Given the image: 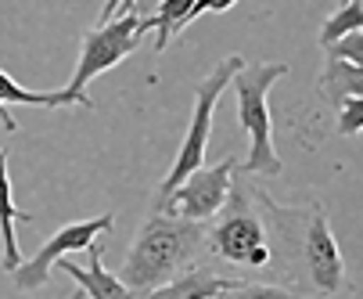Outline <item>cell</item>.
<instances>
[{"label":"cell","mask_w":363,"mask_h":299,"mask_svg":"<svg viewBox=\"0 0 363 299\" xmlns=\"http://www.w3.org/2000/svg\"><path fill=\"white\" fill-rule=\"evenodd\" d=\"M201 245H205L201 224L155 210L144 220V227L137 231V238L130 245V256L116 278L130 292H147L155 285L184 274L194 263V256L201 253Z\"/></svg>","instance_id":"6da1fadb"},{"label":"cell","mask_w":363,"mask_h":299,"mask_svg":"<svg viewBox=\"0 0 363 299\" xmlns=\"http://www.w3.org/2000/svg\"><path fill=\"white\" fill-rule=\"evenodd\" d=\"M288 76V65L284 62H263L255 69H241L234 72L230 87H234V116H238V126L252 137L248 144V159L238 166L245 173H267V177H277L284 170L277 148H274V116H270V90L277 80Z\"/></svg>","instance_id":"7a4b0ae2"},{"label":"cell","mask_w":363,"mask_h":299,"mask_svg":"<svg viewBox=\"0 0 363 299\" xmlns=\"http://www.w3.org/2000/svg\"><path fill=\"white\" fill-rule=\"evenodd\" d=\"M151 29V18L137 15V11H116L108 22H97L86 36H83V47H79V62H76V72H72V83L65 87L69 102L94 112V97L86 94V83L101 72H108L112 65H119L123 58H130L144 33Z\"/></svg>","instance_id":"3957f363"},{"label":"cell","mask_w":363,"mask_h":299,"mask_svg":"<svg viewBox=\"0 0 363 299\" xmlns=\"http://www.w3.org/2000/svg\"><path fill=\"white\" fill-rule=\"evenodd\" d=\"M241 69H245V58H241V55H227L209 76L198 83L194 109H191V123H187V134H184V141H180V152H177V159H173V170L166 173V180H162V187H159V202H162V198H166L191 170H198V166L205 163V148H209L213 112H216V105H220V94L230 87L234 72H241Z\"/></svg>","instance_id":"277c9868"},{"label":"cell","mask_w":363,"mask_h":299,"mask_svg":"<svg viewBox=\"0 0 363 299\" xmlns=\"http://www.w3.org/2000/svg\"><path fill=\"white\" fill-rule=\"evenodd\" d=\"M216 217L220 220L213 224V231H209L205 241H209L227 263H245V267H267L270 263V245H267L263 220L252 213L241 187L238 191L230 187L227 202H223V210Z\"/></svg>","instance_id":"5b68a950"},{"label":"cell","mask_w":363,"mask_h":299,"mask_svg":"<svg viewBox=\"0 0 363 299\" xmlns=\"http://www.w3.org/2000/svg\"><path fill=\"white\" fill-rule=\"evenodd\" d=\"M234 170H238V159L227 156L223 163L216 166H198L191 170L162 202H159V213H169V217H180V220H194V224H205V220H213L223 202H227V195L234 187Z\"/></svg>","instance_id":"8992f818"},{"label":"cell","mask_w":363,"mask_h":299,"mask_svg":"<svg viewBox=\"0 0 363 299\" xmlns=\"http://www.w3.org/2000/svg\"><path fill=\"white\" fill-rule=\"evenodd\" d=\"M112 227H116V217H112V213H101V217H94V220H79V224L58 227L55 234L47 238V245L40 249V253H33V260H26V263H18V267L11 271V274H15V285H18L22 292H33V288L47 285L55 260H62V256H69V253H83L94 238L108 234Z\"/></svg>","instance_id":"52a82bcc"},{"label":"cell","mask_w":363,"mask_h":299,"mask_svg":"<svg viewBox=\"0 0 363 299\" xmlns=\"http://www.w3.org/2000/svg\"><path fill=\"white\" fill-rule=\"evenodd\" d=\"M302 256H306V271H309V281H313L317 292L331 295L345 285L342 249H338L331 220L320 206H313V213H309V224H306V234H302Z\"/></svg>","instance_id":"ba28073f"},{"label":"cell","mask_w":363,"mask_h":299,"mask_svg":"<svg viewBox=\"0 0 363 299\" xmlns=\"http://www.w3.org/2000/svg\"><path fill=\"white\" fill-rule=\"evenodd\" d=\"M83 253L90 256V267H76V263H69L65 256L55 260V267H58L62 274H69L72 281H79V292H83V295H90V299H133V295H137V292H130L116 274L105 271V263H101V256H105V245H101L97 238L83 249Z\"/></svg>","instance_id":"9c48e42d"},{"label":"cell","mask_w":363,"mask_h":299,"mask_svg":"<svg viewBox=\"0 0 363 299\" xmlns=\"http://www.w3.org/2000/svg\"><path fill=\"white\" fill-rule=\"evenodd\" d=\"M230 285V278H216L209 271H184L147 292H137L133 299H213Z\"/></svg>","instance_id":"30bf717a"},{"label":"cell","mask_w":363,"mask_h":299,"mask_svg":"<svg viewBox=\"0 0 363 299\" xmlns=\"http://www.w3.org/2000/svg\"><path fill=\"white\" fill-rule=\"evenodd\" d=\"M33 213L18 210L11 198V177H8V156L0 148V238H4V260H0V271H15L22 263L18 256V241H15V224H29Z\"/></svg>","instance_id":"8fae6325"},{"label":"cell","mask_w":363,"mask_h":299,"mask_svg":"<svg viewBox=\"0 0 363 299\" xmlns=\"http://www.w3.org/2000/svg\"><path fill=\"white\" fill-rule=\"evenodd\" d=\"M11 105H36V109H69L72 102H69V94L65 90H50V94H43V90H26L22 83H15L4 69H0V123H4L11 134L18 130V123H15V116H8L4 109H11Z\"/></svg>","instance_id":"7c38bea8"},{"label":"cell","mask_w":363,"mask_h":299,"mask_svg":"<svg viewBox=\"0 0 363 299\" xmlns=\"http://www.w3.org/2000/svg\"><path fill=\"white\" fill-rule=\"evenodd\" d=\"M320 94L335 109L345 97H359L363 94V69L352 65V62H342V58H328V69L320 76Z\"/></svg>","instance_id":"4fadbf2b"},{"label":"cell","mask_w":363,"mask_h":299,"mask_svg":"<svg viewBox=\"0 0 363 299\" xmlns=\"http://www.w3.org/2000/svg\"><path fill=\"white\" fill-rule=\"evenodd\" d=\"M194 8V0H159L155 11L147 15L151 18V29H155V51H166V43L173 36H180L187 29V15Z\"/></svg>","instance_id":"5bb4252c"},{"label":"cell","mask_w":363,"mask_h":299,"mask_svg":"<svg viewBox=\"0 0 363 299\" xmlns=\"http://www.w3.org/2000/svg\"><path fill=\"white\" fill-rule=\"evenodd\" d=\"M359 26H363V0H345V4L324 22V29H320V47L335 43L338 36H345V33H352V29H359Z\"/></svg>","instance_id":"9a60e30c"},{"label":"cell","mask_w":363,"mask_h":299,"mask_svg":"<svg viewBox=\"0 0 363 299\" xmlns=\"http://www.w3.org/2000/svg\"><path fill=\"white\" fill-rule=\"evenodd\" d=\"M220 299H302V295H295V292H288V288H281V285L230 281V285L220 292Z\"/></svg>","instance_id":"2e32d148"},{"label":"cell","mask_w":363,"mask_h":299,"mask_svg":"<svg viewBox=\"0 0 363 299\" xmlns=\"http://www.w3.org/2000/svg\"><path fill=\"white\" fill-rule=\"evenodd\" d=\"M324 51H328V58H342V62L359 65V62H363V29H352V33L338 36L335 43L324 47Z\"/></svg>","instance_id":"e0dca14e"},{"label":"cell","mask_w":363,"mask_h":299,"mask_svg":"<svg viewBox=\"0 0 363 299\" xmlns=\"http://www.w3.org/2000/svg\"><path fill=\"white\" fill-rule=\"evenodd\" d=\"M363 130V94L359 97H345L338 105V134L342 137H356Z\"/></svg>","instance_id":"ac0fdd59"},{"label":"cell","mask_w":363,"mask_h":299,"mask_svg":"<svg viewBox=\"0 0 363 299\" xmlns=\"http://www.w3.org/2000/svg\"><path fill=\"white\" fill-rule=\"evenodd\" d=\"M123 4V0H108V4H105V11H101V22H108L112 15H116V8Z\"/></svg>","instance_id":"d6986e66"},{"label":"cell","mask_w":363,"mask_h":299,"mask_svg":"<svg viewBox=\"0 0 363 299\" xmlns=\"http://www.w3.org/2000/svg\"><path fill=\"white\" fill-rule=\"evenodd\" d=\"M133 4H137V0H123V4H119L116 11H133Z\"/></svg>","instance_id":"ffe728a7"},{"label":"cell","mask_w":363,"mask_h":299,"mask_svg":"<svg viewBox=\"0 0 363 299\" xmlns=\"http://www.w3.org/2000/svg\"><path fill=\"white\" fill-rule=\"evenodd\" d=\"M69 299H86V295H83V292H72V295H69Z\"/></svg>","instance_id":"44dd1931"},{"label":"cell","mask_w":363,"mask_h":299,"mask_svg":"<svg viewBox=\"0 0 363 299\" xmlns=\"http://www.w3.org/2000/svg\"><path fill=\"white\" fill-rule=\"evenodd\" d=\"M137 4H140V0H137ZM137 4H133V8H137ZM155 4H159V0H155Z\"/></svg>","instance_id":"7402d4cb"},{"label":"cell","mask_w":363,"mask_h":299,"mask_svg":"<svg viewBox=\"0 0 363 299\" xmlns=\"http://www.w3.org/2000/svg\"><path fill=\"white\" fill-rule=\"evenodd\" d=\"M213 299H220V295H213Z\"/></svg>","instance_id":"603a6c76"}]
</instances>
